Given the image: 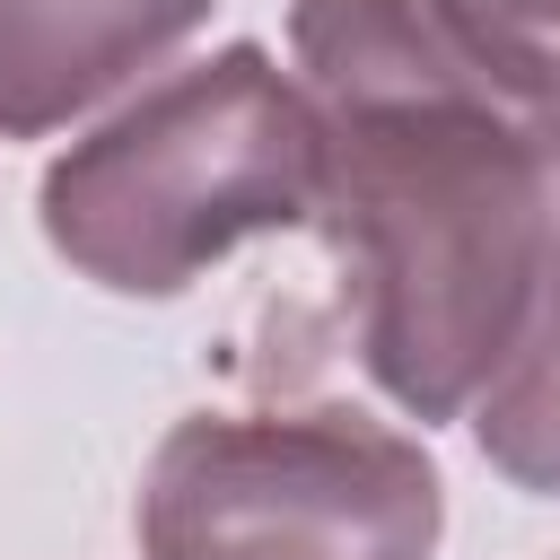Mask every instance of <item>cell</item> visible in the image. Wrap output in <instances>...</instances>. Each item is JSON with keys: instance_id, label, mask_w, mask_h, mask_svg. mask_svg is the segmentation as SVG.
Wrapping results in <instances>:
<instances>
[{"instance_id": "obj_1", "label": "cell", "mask_w": 560, "mask_h": 560, "mask_svg": "<svg viewBox=\"0 0 560 560\" xmlns=\"http://www.w3.org/2000/svg\"><path fill=\"white\" fill-rule=\"evenodd\" d=\"M315 114V228L350 280L359 368L402 420H464L560 262V184L542 131L464 44L324 88Z\"/></svg>"}, {"instance_id": "obj_2", "label": "cell", "mask_w": 560, "mask_h": 560, "mask_svg": "<svg viewBox=\"0 0 560 560\" xmlns=\"http://www.w3.org/2000/svg\"><path fill=\"white\" fill-rule=\"evenodd\" d=\"M315 201L324 114L262 44L140 79L35 184L44 245L114 298H184L236 245L315 228Z\"/></svg>"}, {"instance_id": "obj_3", "label": "cell", "mask_w": 560, "mask_h": 560, "mask_svg": "<svg viewBox=\"0 0 560 560\" xmlns=\"http://www.w3.org/2000/svg\"><path fill=\"white\" fill-rule=\"evenodd\" d=\"M140 560H429L446 481L359 402L184 411L131 499Z\"/></svg>"}, {"instance_id": "obj_4", "label": "cell", "mask_w": 560, "mask_h": 560, "mask_svg": "<svg viewBox=\"0 0 560 560\" xmlns=\"http://www.w3.org/2000/svg\"><path fill=\"white\" fill-rule=\"evenodd\" d=\"M219 0H0V140H44L184 52Z\"/></svg>"}, {"instance_id": "obj_5", "label": "cell", "mask_w": 560, "mask_h": 560, "mask_svg": "<svg viewBox=\"0 0 560 560\" xmlns=\"http://www.w3.org/2000/svg\"><path fill=\"white\" fill-rule=\"evenodd\" d=\"M472 446L499 481L560 499V262H551L525 332L508 341V359L472 394Z\"/></svg>"}, {"instance_id": "obj_6", "label": "cell", "mask_w": 560, "mask_h": 560, "mask_svg": "<svg viewBox=\"0 0 560 560\" xmlns=\"http://www.w3.org/2000/svg\"><path fill=\"white\" fill-rule=\"evenodd\" d=\"M438 18L525 122L560 105V0H438Z\"/></svg>"}, {"instance_id": "obj_7", "label": "cell", "mask_w": 560, "mask_h": 560, "mask_svg": "<svg viewBox=\"0 0 560 560\" xmlns=\"http://www.w3.org/2000/svg\"><path fill=\"white\" fill-rule=\"evenodd\" d=\"M534 131H542V158H551V184H560V105H551V114H542Z\"/></svg>"}]
</instances>
